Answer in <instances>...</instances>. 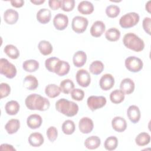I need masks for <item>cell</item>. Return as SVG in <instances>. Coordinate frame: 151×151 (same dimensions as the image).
I'll return each instance as SVG.
<instances>
[{
	"mask_svg": "<svg viewBox=\"0 0 151 151\" xmlns=\"http://www.w3.org/2000/svg\"><path fill=\"white\" fill-rule=\"evenodd\" d=\"M26 107L31 110L45 111L50 106V101L38 94H31L27 97L25 100Z\"/></svg>",
	"mask_w": 151,
	"mask_h": 151,
	"instance_id": "1",
	"label": "cell"
},
{
	"mask_svg": "<svg viewBox=\"0 0 151 151\" xmlns=\"http://www.w3.org/2000/svg\"><path fill=\"white\" fill-rule=\"evenodd\" d=\"M55 109L67 117H73L77 114L78 106L73 101L61 99L55 103Z\"/></svg>",
	"mask_w": 151,
	"mask_h": 151,
	"instance_id": "2",
	"label": "cell"
},
{
	"mask_svg": "<svg viewBox=\"0 0 151 151\" xmlns=\"http://www.w3.org/2000/svg\"><path fill=\"white\" fill-rule=\"evenodd\" d=\"M124 45L134 51H142L145 48V42L139 36L134 33L129 32L126 34L123 38Z\"/></svg>",
	"mask_w": 151,
	"mask_h": 151,
	"instance_id": "3",
	"label": "cell"
},
{
	"mask_svg": "<svg viewBox=\"0 0 151 151\" xmlns=\"http://www.w3.org/2000/svg\"><path fill=\"white\" fill-rule=\"evenodd\" d=\"M140 17L136 12H131L123 15L119 20V24L123 28H130L135 26L139 21Z\"/></svg>",
	"mask_w": 151,
	"mask_h": 151,
	"instance_id": "4",
	"label": "cell"
},
{
	"mask_svg": "<svg viewBox=\"0 0 151 151\" xmlns=\"http://www.w3.org/2000/svg\"><path fill=\"white\" fill-rule=\"evenodd\" d=\"M0 73L8 78H13L17 74L15 66L6 58L0 59Z\"/></svg>",
	"mask_w": 151,
	"mask_h": 151,
	"instance_id": "5",
	"label": "cell"
},
{
	"mask_svg": "<svg viewBox=\"0 0 151 151\" xmlns=\"http://www.w3.org/2000/svg\"><path fill=\"white\" fill-rule=\"evenodd\" d=\"M126 68L130 72L137 73L140 71L143 66L142 60L135 56H130L126 58L124 61Z\"/></svg>",
	"mask_w": 151,
	"mask_h": 151,
	"instance_id": "6",
	"label": "cell"
},
{
	"mask_svg": "<svg viewBox=\"0 0 151 151\" xmlns=\"http://www.w3.org/2000/svg\"><path fill=\"white\" fill-rule=\"evenodd\" d=\"M88 19L81 16L74 17L71 22L72 29L77 34L84 32L88 26Z\"/></svg>",
	"mask_w": 151,
	"mask_h": 151,
	"instance_id": "7",
	"label": "cell"
},
{
	"mask_svg": "<svg viewBox=\"0 0 151 151\" xmlns=\"http://www.w3.org/2000/svg\"><path fill=\"white\" fill-rule=\"evenodd\" d=\"M107 100L104 96H91L88 97L87 100V106L91 111L96 110L104 107L106 104Z\"/></svg>",
	"mask_w": 151,
	"mask_h": 151,
	"instance_id": "8",
	"label": "cell"
},
{
	"mask_svg": "<svg viewBox=\"0 0 151 151\" xmlns=\"http://www.w3.org/2000/svg\"><path fill=\"white\" fill-rule=\"evenodd\" d=\"M76 77L78 84L83 87H88L91 83L90 75L89 73L84 69L78 70Z\"/></svg>",
	"mask_w": 151,
	"mask_h": 151,
	"instance_id": "9",
	"label": "cell"
},
{
	"mask_svg": "<svg viewBox=\"0 0 151 151\" xmlns=\"http://www.w3.org/2000/svg\"><path fill=\"white\" fill-rule=\"evenodd\" d=\"M53 24L57 29L60 31L64 30L68 26V18L66 15L59 13L54 17Z\"/></svg>",
	"mask_w": 151,
	"mask_h": 151,
	"instance_id": "10",
	"label": "cell"
},
{
	"mask_svg": "<svg viewBox=\"0 0 151 151\" xmlns=\"http://www.w3.org/2000/svg\"><path fill=\"white\" fill-rule=\"evenodd\" d=\"M78 127L80 132L83 134H88L91 132L94 127L93 120L87 117L81 118L78 123Z\"/></svg>",
	"mask_w": 151,
	"mask_h": 151,
	"instance_id": "11",
	"label": "cell"
},
{
	"mask_svg": "<svg viewBox=\"0 0 151 151\" xmlns=\"http://www.w3.org/2000/svg\"><path fill=\"white\" fill-rule=\"evenodd\" d=\"M114 84V78L110 74H105L100 78L99 85L100 88L104 91L110 90Z\"/></svg>",
	"mask_w": 151,
	"mask_h": 151,
	"instance_id": "12",
	"label": "cell"
},
{
	"mask_svg": "<svg viewBox=\"0 0 151 151\" xmlns=\"http://www.w3.org/2000/svg\"><path fill=\"white\" fill-rule=\"evenodd\" d=\"M127 115L130 122L134 124L140 120L141 117L140 109L136 105H131L128 107Z\"/></svg>",
	"mask_w": 151,
	"mask_h": 151,
	"instance_id": "13",
	"label": "cell"
},
{
	"mask_svg": "<svg viewBox=\"0 0 151 151\" xmlns=\"http://www.w3.org/2000/svg\"><path fill=\"white\" fill-rule=\"evenodd\" d=\"M135 88L134 81L130 78H124L120 83V90L124 94H130L132 93Z\"/></svg>",
	"mask_w": 151,
	"mask_h": 151,
	"instance_id": "14",
	"label": "cell"
},
{
	"mask_svg": "<svg viewBox=\"0 0 151 151\" xmlns=\"http://www.w3.org/2000/svg\"><path fill=\"white\" fill-rule=\"evenodd\" d=\"M106 25L101 21H95L90 28V34L94 37H100L105 31Z\"/></svg>",
	"mask_w": 151,
	"mask_h": 151,
	"instance_id": "15",
	"label": "cell"
},
{
	"mask_svg": "<svg viewBox=\"0 0 151 151\" xmlns=\"http://www.w3.org/2000/svg\"><path fill=\"white\" fill-rule=\"evenodd\" d=\"M111 126L115 131L117 132H123L127 128V123L126 120L122 117L116 116L112 119Z\"/></svg>",
	"mask_w": 151,
	"mask_h": 151,
	"instance_id": "16",
	"label": "cell"
},
{
	"mask_svg": "<svg viewBox=\"0 0 151 151\" xmlns=\"http://www.w3.org/2000/svg\"><path fill=\"white\" fill-rule=\"evenodd\" d=\"M18 18L19 14L18 12L13 9H8L4 12V19L8 24H15L18 21Z\"/></svg>",
	"mask_w": 151,
	"mask_h": 151,
	"instance_id": "17",
	"label": "cell"
},
{
	"mask_svg": "<svg viewBox=\"0 0 151 151\" xmlns=\"http://www.w3.org/2000/svg\"><path fill=\"white\" fill-rule=\"evenodd\" d=\"M42 119L41 116L37 114H33L29 116L27 119V124L28 127L31 129L39 128L42 124Z\"/></svg>",
	"mask_w": 151,
	"mask_h": 151,
	"instance_id": "18",
	"label": "cell"
},
{
	"mask_svg": "<svg viewBox=\"0 0 151 151\" xmlns=\"http://www.w3.org/2000/svg\"><path fill=\"white\" fill-rule=\"evenodd\" d=\"M87 55L83 51H77L73 57V62L76 67H81L86 63Z\"/></svg>",
	"mask_w": 151,
	"mask_h": 151,
	"instance_id": "19",
	"label": "cell"
},
{
	"mask_svg": "<svg viewBox=\"0 0 151 151\" xmlns=\"http://www.w3.org/2000/svg\"><path fill=\"white\" fill-rule=\"evenodd\" d=\"M51 13L48 9L41 8L37 13V19L41 24H47L51 20Z\"/></svg>",
	"mask_w": 151,
	"mask_h": 151,
	"instance_id": "20",
	"label": "cell"
},
{
	"mask_svg": "<svg viewBox=\"0 0 151 151\" xmlns=\"http://www.w3.org/2000/svg\"><path fill=\"white\" fill-rule=\"evenodd\" d=\"M44 142L42 134L38 132H34L28 137V142L29 145L33 147H40Z\"/></svg>",
	"mask_w": 151,
	"mask_h": 151,
	"instance_id": "21",
	"label": "cell"
},
{
	"mask_svg": "<svg viewBox=\"0 0 151 151\" xmlns=\"http://www.w3.org/2000/svg\"><path fill=\"white\" fill-rule=\"evenodd\" d=\"M77 9L83 15H89L94 11V6L90 1H83L78 4Z\"/></svg>",
	"mask_w": 151,
	"mask_h": 151,
	"instance_id": "22",
	"label": "cell"
},
{
	"mask_svg": "<svg viewBox=\"0 0 151 151\" xmlns=\"http://www.w3.org/2000/svg\"><path fill=\"white\" fill-rule=\"evenodd\" d=\"M23 85L27 90H34L38 86V81L35 77L32 75H28L24 78Z\"/></svg>",
	"mask_w": 151,
	"mask_h": 151,
	"instance_id": "23",
	"label": "cell"
},
{
	"mask_svg": "<svg viewBox=\"0 0 151 151\" xmlns=\"http://www.w3.org/2000/svg\"><path fill=\"white\" fill-rule=\"evenodd\" d=\"M70 68V66L68 62L60 60L57 64L54 73L59 76H64L68 73Z\"/></svg>",
	"mask_w": 151,
	"mask_h": 151,
	"instance_id": "24",
	"label": "cell"
},
{
	"mask_svg": "<svg viewBox=\"0 0 151 151\" xmlns=\"http://www.w3.org/2000/svg\"><path fill=\"white\" fill-rule=\"evenodd\" d=\"M20 127V122L16 119H12L8 121L5 126L6 132L9 134L15 133Z\"/></svg>",
	"mask_w": 151,
	"mask_h": 151,
	"instance_id": "25",
	"label": "cell"
},
{
	"mask_svg": "<svg viewBox=\"0 0 151 151\" xmlns=\"http://www.w3.org/2000/svg\"><path fill=\"white\" fill-rule=\"evenodd\" d=\"M101 144L100 139L97 136H91L85 140L84 146L86 148L93 150L98 148Z\"/></svg>",
	"mask_w": 151,
	"mask_h": 151,
	"instance_id": "26",
	"label": "cell"
},
{
	"mask_svg": "<svg viewBox=\"0 0 151 151\" xmlns=\"http://www.w3.org/2000/svg\"><path fill=\"white\" fill-rule=\"evenodd\" d=\"M20 106L15 100H11L8 101L5 106L6 113L9 115H15L19 110Z\"/></svg>",
	"mask_w": 151,
	"mask_h": 151,
	"instance_id": "27",
	"label": "cell"
},
{
	"mask_svg": "<svg viewBox=\"0 0 151 151\" xmlns=\"http://www.w3.org/2000/svg\"><path fill=\"white\" fill-rule=\"evenodd\" d=\"M60 93V87L55 84H50L45 87V93L50 98H55L58 96Z\"/></svg>",
	"mask_w": 151,
	"mask_h": 151,
	"instance_id": "28",
	"label": "cell"
},
{
	"mask_svg": "<svg viewBox=\"0 0 151 151\" xmlns=\"http://www.w3.org/2000/svg\"><path fill=\"white\" fill-rule=\"evenodd\" d=\"M38 48L41 54L44 55H50L53 50L51 44L46 40H41L40 41L38 45Z\"/></svg>",
	"mask_w": 151,
	"mask_h": 151,
	"instance_id": "29",
	"label": "cell"
},
{
	"mask_svg": "<svg viewBox=\"0 0 151 151\" xmlns=\"http://www.w3.org/2000/svg\"><path fill=\"white\" fill-rule=\"evenodd\" d=\"M22 68L27 72H34L39 68V63L35 60H27L24 61Z\"/></svg>",
	"mask_w": 151,
	"mask_h": 151,
	"instance_id": "30",
	"label": "cell"
},
{
	"mask_svg": "<svg viewBox=\"0 0 151 151\" xmlns=\"http://www.w3.org/2000/svg\"><path fill=\"white\" fill-rule=\"evenodd\" d=\"M150 141V136L146 132L139 133L135 138V142L139 146H144L148 145Z\"/></svg>",
	"mask_w": 151,
	"mask_h": 151,
	"instance_id": "31",
	"label": "cell"
},
{
	"mask_svg": "<svg viewBox=\"0 0 151 151\" xmlns=\"http://www.w3.org/2000/svg\"><path fill=\"white\" fill-rule=\"evenodd\" d=\"M120 31L116 28H110L105 33L106 38L109 41L114 42L117 41L120 37Z\"/></svg>",
	"mask_w": 151,
	"mask_h": 151,
	"instance_id": "32",
	"label": "cell"
},
{
	"mask_svg": "<svg viewBox=\"0 0 151 151\" xmlns=\"http://www.w3.org/2000/svg\"><path fill=\"white\" fill-rule=\"evenodd\" d=\"M4 51L11 59H17L19 56V51L18 49L15 45L12 44L6 45L4 49Z\"/></svg>",
	"mask_w": 151,
	"mask_h": 151,
	"instance_id": "33",
	"label": "cell"
},
{
	"mask_svg": "<svg viewBox=\"0 0 151 151\" xmlns=\"http://www.w3.org/2000/svg\"><path fill=\"white\" fill-rule=\"evenodd\" d=\"M61 91L64 94H69L74 88V84L73 81L70 79H65L63 80L60 84Z\"/></svg>",
	"mask_w": 151,
	"mask_h": 151,
	"instance_id": "34",
	"label": "cell"
},
{
	"mask_svg": "<svg viewBox=\"0 0 151 151\" xmlns=\"http://www.w3.org/2000/svg\"><path fill=\"white\" fill-rule=\"evenodd\" d=\"M103 63L99 60H96L91 63L89 67L90 71L94 75H99L102 73L104 70Z\"/></svg>",
	"mask_w": 151,
	"mask_h": 151,
	"instance_id": "35",
	"label": "cell"
},
{
	"mask_svg": "<svg viewBox=\"0 0 151 151\" xmlns=\"http://www.w3.org/2000/svg\"><path fill=\"white\" fill-rule=\"evenodd\" d=\"M110 101L114 104H119L124 99V94L120 90H115L110 94Z\"/></svg>",
	"mask_w": 151,
	"mask_h": 151,
	"instance_id": "36",
	"label": "cell"
},
{
	"mask_svg": "<svg viewBox=\"0 0 151 151\" xmlns=\"http://www.w3.org/2000/svg\"><path fill=\"white\" fill-rule=\"evenodd\" d=\"M118 146V139L116 136H110L107 137L104 143V148L109 151L115 150Z\"/></svg>",
	"mask_w": 151,
	"mask_h": 151,
	"instance_id": "37",
	"label": "cell"
},
{
	"mask_svg": "<svg viewBox=\"0 0 151 151\" xmlns=\"http://www.w3.org/2000/svg\"><path fill=\"white\" fill-rule=\"evenodd\" d=\"M62 131L67 135L72 134L76 129V126L73 121L71 120H67L64 122L62 124Z\"/></svg>",
	"mask_w": 151,
	"mask_h": 151,
	"instance_id": "38",
	"label": "cell"
},
{
	"mask_svg": "<svg viewBox=\"0 0 151 151\" xmlns=\"http://www.w3.org/2000/svg\"><path fill=\"white\" fill-rule=\"evenodd\" d=\"M60 60L57 57H50L47 58L45 61V66L48 71L50 72H55V70L58 63Z\"/></svg>",
	"mask_w": 151,
	"mask_h": 151,
	"instance_id": "39",
	"label": "cell"
},
{
	"mask_svg": "<svg viewBox=\"0 0 151 151\" xmlns=\"http://www.w3.org/2000/svg\"><path fill=\"white\" fill-rule=\"evenodd\" d=\"M120 8L115 5H110L107 6L106 9V14L109 18H116L120 14Z\"/></svg>",
	"mask_w": 151,
	"mask_h": 151,
	"instance_id": "40",
	"label": "cell"
},
{
	"mask_svg": "<svg viewBox=\"0 0 151 151\" xmlns=\"http://www.w3.org/2000/svg\"><path fill=\"white\" fill-rule=\"evenodd\" d=\"M75 6L74 0H62L61 8L65 12H70L73 11Z\"/></svg>",
	"mask_w": 151,
	"mask_h": 151,
	"instance_id": "41",
	"label": "cell"
},
{
	"mask_svg": "<svg viewBox=\"0 0 151 151\" xmlns=\"http://www.w3.org/2000/svg\"><path fill=\"white\" fill-rule=\"evenodd\" d=\"M46 134H47L48 140L51 142H54L57 138L58 130L55 127L50 126L47 130Z\"/></svg>",
	"mask_w": 151,
	"mask_h": 151,
	"instance_id": "42",
	"label": "cell"
},
{
	"mask_svg": "<svg viewBox=\"0 0 151 151\" xmlns=\"http://www.w3.org/2000/svg\"><path fill=\"white\" fill-rule=\"evenodd\" d=\"M71 96L76 101H81L84 97V92L80 88H74L71 91Z\"/></svg>",
	"mask_w": 151,
	"mask_h": 151,
	"instance_id": "43",
	"label": "cell"
},
{
	"mask_svg": "<svg viewBox=\"0 0 151 151\" xmlns=\"http://www.w3.org/2000/svg\"><path fill=\"white\" fill-rule=\"evenodd\" d=\"M11 93L10 86L5 83H2L0 84V95L1 99H3L9 96Z\"/></svg>",
	"mask_w": 151,
	"mask_h": 151,
	"instance_id": "44",
	"label": "cell"
},
{
	"mask_svg": "<svg viewBox=\"0 0 151 151\" xmlns=\"http://www.w3.org/2000/svg\"><path fill=\"white\" fill-rule=\"evenodd\" d=\"M150 25H151L150 18L145 17L143 20L142 26L145 31L149 35H150Z\"/></svg>",
	"mask_w": 151,
	"mask_h": 151,
	"instance_id": "45",
	"label": "cell"
},
{
	"mask_svg": "<svg viewBox=\"0 0 151 151\" xmlns=\"http://www.w3.org/2000/svg\"><path fill=\"white\" fill-rule=\"evenodd\" d=\"M50 8L52 10H57L61 8V1L60 0H50L48 1Z\"/></svg>",
	"mask_w": 151,
	"mask_h": 151,
	"instance_id": "46",
	"label": "cell"
},
{
	"mask_svg": "<svg viewBox=\"0 0 151 151\" xmlns=\"http://www.w3.org/2000/svg\"><path fill=\"white\" fill-rule=\"evenodd\" d=\"M11 5L15 8H21L24 4L23 0H12L10 1Z\"/></svg>",
	"mask_w": 151,
	"mask_h": 151,
	"instance_id": "47",
	"label": "cell"
},
{
	"mask_svg": "<svg viewBox=\"0 0 151 151\" xmlns=\"http://www.w3.org/2000/svg\"><path fill=\"white\" fill-rule=\"evenodd\" d=\"M0 149L1 150H16L12 145L6 143L2 144L0 146Z\"/></svg>",
	"mask_w": 151,
	"mask_h": 151,
	"instance_id": "48",
	"label": "cell"
},
{
	"mask_svg": "<svg viewBox=\"0 0 151 151\" xmlns=\"http://www.w3.org/2000/svg\"><path fill=\"white\" fill-rule=\"evenodd\" d=\"M45 2V0H31V2L35 5H41Z\"/></svg>",
	"mask_w": 151,
	"mask_h": 151,
	"instance_id": "49",
	"label": "cell"
},
{
	"mask_svg": "<svg viewBox=\"0 0 151 151\" xmlns=\"http://www.w3.org/2000/svg\"><path fill=\"white\" fill-rule=\"evenodd\" d=\"M150 2L151 1H149L146 4V10L149 12L150 13Z\"/></svg>",
	"mask_w": 151,
	"mask_h": 151,
	"instance_id": "50",
	"label": "cell"
}]
</instances>
